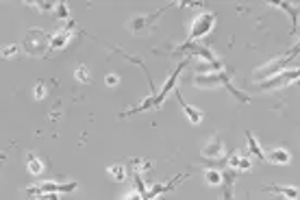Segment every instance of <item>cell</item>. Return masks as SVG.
<instances>
[{
    "label": "cell",
    "mask_w": 300,
    "mask_h": 200,
    "mask_svg": "<svg viewBox=\"0 0 300 200\" xmlns=\"http://www.w3.org/2000/svg\"><path fill=\"white\" fill-rule=\"evenodd\" d=\"M214 24H216V14H200L196 20H194L192 33L187 37L185 44H194V40H200V37L211 33V30H214Z\"/></svg>",
    "instance_id": "1"
},
{
    "label": "cell",
    "mask_w": 300,
    "mask_h": 200,
    "mask_svg": "<svg viewBox=\"0 0 300 200\" xmlns=\"http://www.w3.org/2000/svg\"><path fill=\"white\" fill-rule=\"evenodd\" d=\"M78 187V183H40V185H30L26 187V194L30 196H44V194H68L74 192Z\"/></svg>",
    "instance_id": "2"
},
{
    "label": "cell",
    "mask_w": 300,
    "mask_h": 200,
    "mask_svg": "<svg viewBox=\"0 0 300 200\" xmlns=\"http://www.w3.org/2000/svg\"><path fill=\"white\" fill-rule=\"evenodd\" d=\"M50 44V37H46V33H42V30H28L26 33V40H24V50L30 54V57H37V54H42L44 50Z\"/></svg>",
    "instance_id": "3"
},
{
    "label": "cell",
    "mask_w": 300,
    "mask_h": 200,
    "mask_svg": "<svg viewBox=\"0 0 300 200\" xmlns=\"http://www.w3.org/2000/svg\"><path fill=\"white\" fill-rule=\"evenodd\" d=\"M300 76V70H290V72H278L276 76L264 80V83H259V90L261 92H274V90H280V87L290 85L294 78Z\"/></svg>",
    "instance_id": "4"
},
{
    "label": "cell",
    "mask_w": 300,
    "mask_h": 200,
    "mask_svg": "<svg viewBox=\"0 0 300 200\" xmlns=\"http://www.w3.org/2000/svg\"><path fill=\"white\" fill-rule=\"evenodd\" d=\"M292 59H294L292 50H287V52L283 54V57H276V59L272 61V64H268V66H264V68H259V70H254V78L259 80V78H264V76H266V80H268V78L272 76V74H274V76H276L280 68H285V66L290 64Z\"/></svg>",
    "instance_id": "5"
},
{
    "label": "cell",
    "mask_w": 300,
    "mask_h": 200,
    "mask_svg": "<svg viewBox=\"0 0 300 200\" xmlns=\"http://www.w3.org/2000/svg\"><path fill=\"white\" fill-rule=\"evenodd\" d=\"M190 61H192V57H187V59H183V61H180V64H178V68H176V70H174V72L170 74V78L166 80L164 90H161V92H159V96H157L159 107H161V102H164V100H166V96H168V94H170V92L174 90V85H176V80H178V76H180V72H183L185 68L190 66Z\"/></svg>",
    "instance_id": "6"
},
{
    "label": "cell",
    "mask_w": 300,
    "mask_h": 200,
    "mask_svg": "<svg viewBox=\"0 0 300 200\" xmlns=\"http://www.w3.org/2000/svg\"><path fill=\"white\" fill-rule=\"evenodd\" d=\"M72 33H74V22H68V26H66L64 30H59V33H54L52 37H50L48 48H50V50H61V48H66L68 44H70V40H72Z\"/></svg>",
    "instance_id": "7"
},
{
    "label": "cell",
    "mask_w": 300,
    "mask_h": 200,
    "mask_svg": "<svg viewBox=\"0 0 300 200\" xmlns=\"http://www.w3.org/2000/svg\"><path fill=\"white\" fill-rule=\"evenodd\" d=\"M202 157L204 159L214 157V161H226V159H224V142H222L220 135H216L214 140H211L207 146L202 148Z\"/></svg>",
    "instance_id": "8"
},
{
    "label": "cell",
    "mask_w": 300,
    "mask_h": 200,
    "mask_svg": "<svg viewBox=\"0 0 300 200\" xmlns=\"http://www.w3.org/2000/svg\"><path fill=\"white\" fill-rule=\"evenodd\" d=\"M224 78H226V74H224V72H218V74H198V76H194V85H196V87H204V90H211V87L224 85Z\"/></svg>",
    "instance_id": "9"
},
{
    "label": "cell",
    "mask_w": 300,
    "mask_h": 200,
    "mask_svg": "<svg viewBox=\"0 0 300 200\" xmlns=\"http://www.w3.org/2000/svg\"><path fill=\"white\" fill-rule=\"evenodd\" d=\"M187 176H190V174H180V176H176V178H172L170 183H166V185H154L152 190H150L148 194H146V198L144 200H154L157 196H161V194H166V192H170V190H174V187H176L180 180H185Z\"/></svg>",
    "instance_id": "10"
},
{
    "label": "cell",
    "mask_w": 300,
    "mask_h": 200,
    "mask_svg": "<svg viewBox=\"0 0 300 200\" xmlns=\"http://www.w3.org/2000/svg\"><path fill=\"white\" fill-rule=\"evenodd\" d=\"M174 96H176L178 104L183 107V111L187 114V118H190V122H192V124H200V122H202V111H200V109H194L192 104H187L185 100H183V96H180V92H178V90H174Z\"/></svg>",
    "instance_id": "11"
},
{
    "label": "cell",
    "mask_w": 300,
    "mask_h": 200,
    "mask_svg": "<svg viewBox=\"0 0 300 200\" xmlns=\"http://www.w3.org/2000/svg\"><path fill=\"white\" fill-rule=\"evenodd\" d=\"M166 9H159V11H154V14H150V16H144V18H135L133 22H130V30H133V33H142L144 28L148 26V24H152L154 20H157V18L164 14Z\"/></svg>",
    "instance_id": "12"
},
{
    "label": "cell",
    "mask_w": 300,
    "mask_h": 200,
    "mask_svg": "<svg viewBox=\"0 0 300 200\" xmlns=\"http://www.w3.org/2000/svg\"><path fill=\"white\" fill-rule=\"evenodd\" d=\"M266 161L276 164V166H283V164H290V161H292V154L287 152V150H283V148H276V150H270V152L266 154Z\"/></svg>",
    "instance_id": "13"
},
{
    "label": "cell",
    "mask_w": 300,
    "mask_h": 200,
    "mask_svg": "<svg viewBox=\"0 0 300 200\" xmlns=\"http://www.w3.org/2000/svg\"><path fill=\"white\" fill-rule=\"evenodd\" d=\"M264 192H274V194H280V196H285L287 200H296V198H300V190H296V187L268 185V187H264Z\"/></svg>",
    "instance_id": "14"
},
{
    "label": "cell",
    "mask_w": 300,
    "mask_h": 200,
    "mask_svg": "<svg viewBox=\"0 0 300 200\" xmlns=\"http://www.w3.org/2000/svg\"><path fill=\"white\" fill-rule=\"evenodd\" d=\"M270 4H274V7H280V9H283V11H287V14L292 16V33H296L300 7H294V4H290V2H270Z\"/></svg>",
    "instance_id": "15"
},
{
    "label": "cell",
    "mask_w": 300,
    "mask_h": 200,
    "mask_svg": "<svg viewBox=\"0 0 300 200\" xmlns=\"http://www.w3.org/2000/svg\"><path fill=\"white\" fill-rule=\"evenodd\" d=\"M246 142H248V152L254 154L259 161H266V152H261V148H259V144H257V140H254L252 133H246Z\"/></svg>",
    "instance_id": "16"
},
{
    "label": "cell",
    "mask_w": 300,
    "mask_h": 200,
    "mask_svg": "<svg viewBox=\"0 0 300 200\" xmlns=\"http://www.w3.org/2000/svg\"><path fill=\"white\" fill-rule=\"evenodd\" d=\"M228 164H230V168L233 170H240V172H246V170H250V159H244V157H240V154H230L228 157Z\"/></svg>",
    "instance_id": "17"
},
{
    "label": "cell",
    "mask_w": 300,
    "mask_h": 200,
    "mask_svg": "<svg viewBox=\"0 0 300 200\" xmlns=\"http://www.w3.org/2000/svg\"><path fill=\"white\" fill-rule=\"evenodd\" d=\"M28 172L30 174H42L44 172V164L35 157V154H28Z\"/></svg>",
    "instance_id": "18"
},
{
    "label": "cell",
    "mask_w": 300,
    "mask_h": 200,
    "mask_svg": "<svg viewBox=\"0 0 300 200\" xmlns=\"http://www.w3.org/2000/svg\"><path fill=\"white\" fill-rule=\"evenodd\" d=\"M109 174H111V176H116L118 180L126 178V170H124V166H109Z\"/></svg>",
    "instance_id": "19"
},
{
    "label": "cell",
    "mask_w": 300,
    "mask_h": 200,
    "mask_svg": "<svg viewBox=\"0 0 300 200\" xmlns=\"http://www.w3.org/2000/svg\"><path fill=\"white\" fill-rule=\"evenodd\" d=\"M222 180H224V176H222L220 172H216V170H209L207 172V183L209 185H220Z\"/></svg>",
    "instance_id": "20"
},
{
    "label": "cell",
    "mask_w": 300,
    "mask_h": 200,
    "mask_svg": "<svg viewBox=\"0 0 300 200\" xmlns=\"http://www.w3.org/2000/svg\"><path fill=\"white\" fill-rule=\"evenodd\" d=\"M74 76H76L78 80H80V83H90V74H87V68L85 66H78L76 68V72H74Z\"/></svg>",
    "instance_id": "21"
},
{
    "label": "cell",
    "mask_w": 300,
    "mask_h": 200,
    "mask_svg": "<svg viewBox=\"0 0 300 200\" xmlns=\"http://www.w3.org/2000/svg\"><path fill=\"white\" fill-rule=\"evenodd\" d=\"M57 18H61V20H68V18H70V11H68V4L66 2H59L57 4Z\"/></svg>",
    "instance_id": "22"
},
{
    "label": "cell",
    "mask_w": 300,
    "mask_h": 200,
    "mask_svg": "<svg viewBox=\"0 0 300 200\" xmlns=\"http://www.w3.org/2000/svg\"><path fill=\"white\" fill-rule=\"evenodd\" d=\"M33 96H35L37 100L46 98V85H44V83H37V85H35V92H33Z\"/></svg>",
    "instance_id": "23"
},
{
    "label": "cell",
    "mask_w": 300,
    "mask_h": 200,
    "mask_svg": "<svg viewBox=\"0 0 300 200\" xmlns=\"http://www.w3.org/2000/svg\"><path fill=\"white\" fill-rule=\"evenodd\" d=\"M107 85H118V80H120V76H118V74H107Z\"/></svg>",
    "instance_id": "24"
},
{
    "label": "cell",
    "mask_w": 300,
    "mask_h": 200,
    "mask_svg": "<svg viewBox=\"0 0 300 200\" xmlns=\"http://www.w3.org/2000/svg\"><path fill=\"white\" fill-rule=\"evenodd\" d=\"M16 52H18V48L16 46H9L7 50H2V57H14Z\"/></svg>",
    "instance_id": "25"
},
{
    "label": "cell",
    "mask_w": 300,
    "mask_h": 200,
    "mask_svg": "<svg viewBox=\"0 0 300 200\" xmlns=\"http://www.w3.org/2000/svg\"><path fill=\"white\" fill-rule=\"evenodd\" d=\"M28 200H46V196H40V198H37V196H30Z\"/></svg>",
    "instance_id": "26"
},
{
    "label": "cell",
    "mask_w": 300,
    "mask_h": 200,
    "mask_svg": "<svg viewBox=\"0 0 300 200\" xmlns=\"http://www.w3.org/2000/svg\"><path fill=\"white\" fill-rule=\"evenodd\" d=\"M285 200H287V198H285Z\"/></svg>",
    "instance_id": "27"
}]
</instances>
